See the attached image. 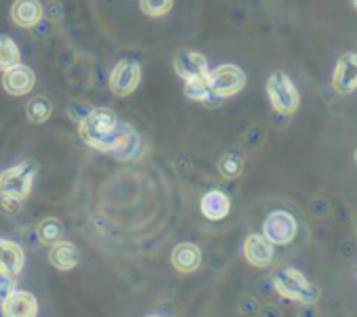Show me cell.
<instances>
[{"instance_id": "cell-1", "label": "cell", "mask_w": 357, "mask_h": 317, "mask_svg": "<svg viewBox=\"0 0 357 317\" xmlns=\"http://www.w3.org/2000/svg\"><path fill=\"white\" fill-rule=\"evenodd\" d=\"M78 124H80L82 141L89 147L97 151H107V153L114 151L122 134V126H124V122H120L116 111L109 107H93L91 114L82 118Z\"/></svg>"}, {"instance_id": "cell-2", "label": "cell", "mask_w": 357, "mask_h": 317, "mask_svg": "<svg viewBox=\"0 0 357 317\" xmlns=\"http://www.w3.org/2000/svg\"><path fill=\"white\" fill-rule=\"evenodd\" d=\"M273 288L280 296L298 304H315L319 298V288L292 267L273 271Z\"/></svg>"}, {"instance_id": "cell-3", "label": "cell", "mask_w": 357, "mask_h": 317, "mask_svg": "<svg viewBox=\"0 0 357 317\" xmlns=\"http://www.w3.org/2000/svg\"><path fill=\"white\" fill-rule=\"evenodd\" d=\"M265 88H267V97H269V101L278 114L290 116L298 109L301 95H298V88L294 86V82L290 80V76L286 72H282V70L271 72Z\"/></svg>"}, {"instance_id": "cell-4", "label": "cell", "mask_w": 357, "mask_h": 317, "mask_svg": "<svg viewBox=\"0 0 357 317\" xmlns=\"http://www.w3.org/2000/svg\"><path fill=\"white\" fill-rule=\"evenodd\" d=\"M36 175H38V162L36 160H24L17 167H13V169H9L0 175V192L15 196L20 200H26L32 194Z\"/></svg>"}, {"instance_id": "cell-5", "label": "cell", "mask_w": 357, "mask_h": 317, "mask_svg": "<svg viewBox=\"0 0 357 317\" xmlns=\"http://www.w3.org/2000/svg\"><path fill=\"white\" fill-rule=\"evenodd\" d=\"M208 84L219 99H227V97H234L240 91H244L246 74L242 68H238L234 63H225V65H219L208 72Z\"/></svg>"}, {"instance_id": "cell-6", "label": "cell", "mask_w": 357, "mask_h": 317, "mask_svg": "<svg viewBox=\"0 0 357 317\" xmlns=\"http://www.w3.org/2000/svg\"><path fill=\"white\" fill-rule=\"evenodd\" d=\"M298 225L296 219L286 212V210H275L271 212L265 223H263V235L273 244V246H286L296 238Z\"/></svg>"}, {"instance_id": "cell-7", "label": "cell", "mask_w": 357, "mask_h": 317, "mask_svg": "<svg viewBox=\"0 0 357 317\" xmlns=\"http://www.w3.org/2000/svg\"><path fill=\"white\" fill-rule=\"evenodd\" d=\"M141 82V65L132 59H122L109 74V88L116 97H128Z\"/></svg>"}, {"instance_id": "cell-8", "label": "cell", "mask_w": 357, "mask_h": 317, "mask_svg": "<svg viewBox=\"0 0 357 317\" xmlns=\"http://www.w3.org/2000/svg\"><path fill=\"white\" fill-rule=\"evenodd\" d=\"M332 88L338 95H349L357 88V51L340 55L332 74Z\"/></svg>"}, {"instance_id": "cell-9", "label": "cell", "mask_w": 357, "mask_h": 317, "mask_svg": "<svg viewBox=\"0 0 357 317\" xmlns=\"http://www.w3.org/2000/svg\"><path fill=\"white\" fill-rule=\"evenodd\" d=\"M172 65H174V72L178 78L183 80H194V78H202L206 76L211 70H208V59L198 53V51H192V49H183L178 51L172 59Z\"/></svg>"}, {"instance_id": "cell-10", "label": "cell", "mask_w": 357, "mask_h": 317, "mask_svg": "<svg viewBox=\"0 0 357 317\" xmlns=\"http://www.w3.org/2000/svg\"><path fill=\"white\" fill-rule=\"evenodd\" d=\"M36 86V74L32 68L17 63L11 70L3 72V88L5 93L13 95V97H24L28 93H32Z\"/></svg>"}, {"instance_id": "cell-11", "label": "cell", "mask_w": 357, "mask_h": 317, "mask_svg": "<svg viewBox=\"0 0 357 317\" xmlns=\"http://www.w3.org/2000/svg\"><path fill=\"white\" fill-rule=\"evenodd\" d=\"M0 311H3V317H36L38 300L32 292L15 290L0 302Z\"/></svg>"}, {"instance_id": "cell-12", "label": "cell", "mask_w": 357, "mask_h": 317, "mask_svg": "<svg viewBox=\"0 0 357 317\" xmlns=\"http://www.w3.org/2000/svg\"><path fill=\"white\" fill-rule=\"evenodd\" d=\"M242 252H244V258L255 265V267H269L271 261H273V244L261 235V233H250L246 240H244V246H242Z\"/></svg>"}, {"instance_id": "cell-13", "label": "cell", "mask_w": 357, "mask_h": 317, "mask_svg": "<svg viewBox=\"0 0 357 317\" xmlns=\"http://www.w3.org/2000/svg\"><path fill=\"white\" fill-rule=\"evenodd\" d=\"M11 17L20 28L32 30L43 22L45 7L40 5V0H15L11 7Z\"/></svg>"}, {"instance_id": "cell-14", "label": "cell", "mask_w": 357, "mask_h": 317, "mask_svg": "<svg viewBox=\"0 0 357 317\" xmlns=\"http://www.w3.org/2000/svg\"><path fill=\"white\" fill-rule=\"evenodd\" d=\"M170 261L178 273H194L202 265V250L192 242L176 244L170 254Z\"/></svg>"}, {"instance_id": "cell-15", "label": "cell", "mask_w": 357, "mask_h": 317, "mask_svg": "<svg viewBox=\"0 0 357 317\" xmlns=\"http://www.w3.org/2000/svg\"><path fill=\"white\" fill-rule=\"evenodd\" d=\"M26 265V252L11 240H0V273L17 277Z\"/></svg>"}, {"instance_id": "cell-16", "label": "cell", "mask_w": 357, "mask_h": 317, "mask_svg": "<svg viewBox=\"0 0 357 317\" xmlns=\"http://www.w3.org/2000/svg\"><path fill=\"white\" fill-rule=\"evenodd\" d=\"M49 261L59 271H72V269H76L80 265V250L72 242L59 240L57 244L51 246Z\"/></svg>"}, {"instance_id": "cell-17", "label": "cell", "mask_w": 357, "mask_h": 317, "mask_svg": "<svg viewBox=\"0 0 357 317\" xmlns=\"http://www.w3.org/2000/svg\"><path fill=\"white\" fill-rule=\"evenodd\" d=\"M200 210L208 221H223L231 212V200L223 192L213 190V192L204 194V198L200 202Z\"/></svg>"}, {"instance_id": "cell-18", "label": "cell", "mask_w": 357, "mask_h": 317, "mask_svg": "<svg viewBox=\"0 0 357 317\" xmlns=\"http://www.w3.org/2000/svg\"><path fill=\"white\" fill-rule=\"evenodd\" d=\"M139 151H141V137H139V132L130 124L124 122L122 134H120V139H118L112 155L116 157V160H122L124 162V160H132V157H137Z\"/></svg>"}, {"instance_id": "cell-19", "label": "cell", "mask_w": 357, "mask_h": 317, "mask_svg": "<svg viewBox=\"0 0 357 317\" xmlns=\"http://www.w3.org/2000/svg\"><path fill=\"white\" fill-rule=\"evenodd\" d=\"M183 93H185L188 99H192V101H196V103H206V105H211V107L223 103V99H219V97L213 93L211 84H208V74L202 76V78L185 80Z\"/></svg>"}, {"instance_id": "cell-20", "label": "cell", "mask_w": 357, "mask_h": 317, "mask_svg": "<svg viewBox=\"0 0 357 317\" xmlns=\"http://www.w3.org/2000/svg\"><path fill=\"white\" fill-rule=\"evenodd\" d=\"M53 114V105L47 97L38 95V97H32L26 105V116L32 124H45Z\"/></svg>"}, {"instance_id": "cell-21", "label": "cell", "mask_w": 357, "mask_h": 317, "mask_svg": "<svg viewBox=\"0 0 357 317\" xmlns=\"http://www.w3.org/2000/svg\"><path fill=\"white\" fill-rule=\"evenodd\" d=\"M36 231H38V240L43 244L53 246L63 238V223L59 219H55V217H47V219H43L38 223Z\"/></svg>"}, {"instance_id": "cell-22", "label": "cell", "mask_w": 357, "mask_h": 317, "mask_svg": "<svg viewBox=\"0 0 357 317\" xmlns=\"http://www.w3.org/2000/svg\"><path fill=\"white\" fill-rule=\"evenodd\" d=\"M17 63H22V53L17 42L9 36H0V72H7Z\"/></svg>"}, {"instance_id": "cell-23", "label": "cell", "mask_w": 357, "mask_h": 317, "mask_svg": "<svg viewBox=\"0 0 357 317\" xmlns=\"http://www.w3.org/2000/svg\"><path fill=\"white\" fill-rule=\"evenodd\" d=\"M219 173L225 179H238L244 173V157L238 151H227L219 160Z\"/></svg>"}, {"instance_id": "cell-24", "label": "cell", "mask_w": 357, "mask_h": 317, "mask_svg": "<svg viewBox=\"0 0 357 317\" xmlns=\"http://www.w3.org/2000/svg\"><path fill=\"white\" fill-rule=\"evenodd\" d=\"M172 3L174 0H139V9L149 17H164L170 13Z\"/></svg>"}, {"instance_id": "cell-25", "label": "cell", "mask_w": 357, "mask_h": 317, "mask_svg": "<svg viewBox=\"0 0 357 317\" xmlns=\"http://www.w3.org/2000/svg\"><path fill=\"white\" fill-rule=\"evenodd\" d=\"M24 206V200L15 198V196H9V194H0V210L7 212V215H15L20 212Z\"/></svg>"}, {"instance_id": "cell-26", "label": "cell", "mask_w": 357, "mask_h": 317, "mask_svg": "<svg viewBox=\"0 0 357 317\" xmlns=\"http://www.w3.org/2000/svg\"><path fill=\"white\" fill-rule=\"evenodd\" d=\"M91 105L89 103H84V101H74V103H70V107H68V111H70V116L76 120V122H80L82 118H86L89 114H91Z\"/></svg>"}, {"instance_id": "cell-27", "label": "cell", "mask_w": 357, "mask_h": 317, "mask_svg": "<svg viewBox=\"0 0 357 317\" xmlns=\"http://www.w3.org/2000/svg\"><path fill=\"white\" fill-rule=\"evenodd\" d=\"M15 277L13 275H5L0 273V300H5L11 292H15Z\"/></svg>"}, {"instance_id": "cell-28", "label": "cell", "mask_w": 357, "mask_h": 317, "mask_svg": "<svg viewBox=\"0 0 357 317\" xmlns=\"http://www.w3.org/2000/svg\"><path fill=\"white\" fill-rule=\"evenodd\" d=\"M240 311L244 315H255L257 313V300L255 298H244L242 304H240Z\"/></svg>"}, {"instance_id": "cell-29", "label": "cell", "mask_w": 357, "mask_h": 317, "mask_svg": "<svg viewBox=\"0 0 357 317\" xmlns=\"http://www.w3.org/2000/svg\"><path fill=\"white\" fill-rule=\"evenodd\" d=\"M45 11L49 13V20L51 22H59L61 20V5L59 3H51Z\"/></svg>"}, {"instance_id": "cell-30", "label": "cell", "mask_w": 357, "mask_h": 317, "mask_svg": "<svg viewBox=\"0 0 357 317\" xmlns=\"http://www.w3.org/2000/svg\"><path fill=\"white\" fill-rule=\"evenodd\" d=\"M259 317H282V311H280L275 304H265V307L259 311Z\"/></svg>"}, {"instance_id": "cell-31", "label": "cell", "mask_w": 357, "mask_h": 317, "mask_svg": "<svg viewBox=\"0 0 357 317\" xmlns=\"http://www.w3.org/2000/svg\"><path fill=\"white\" fill-rule=\"evenodd\" d=\"M353 160H355V164H357V147H355V151H353Z\"/></svg>"}, {"instance_id": "cell-32", "label": "cell", "mask_w": 357, "mask_h": 317, "mask_svg": "<svg viewBox=\"0 0 357 317\" xmlns=\"http://www.w3.org/2000/svg\"><path fill=\"white\" fill-rule=\"evenodd\" d=\"M353 7H355V9H357V0H353Z\"/></svg>"}, {"instance_id": "cell-33", "label": "cell", "mask_w": 357, "mask_h": 317, "mask_svg": "<svg viewBox=\"0 0 357 317\" xmlns=\"http://www.w3.org/2000/svg\"><path fill=\"white\" fill-rule=\"evenodd\" d=\"M147 317H162V315H147Z\"/></svg>"}]
</instances>
